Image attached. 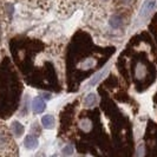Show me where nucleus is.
Segmentation results:
<instances>
[{"label": "nucleus", "mask_w": 157, "mask_h": 157, "mask_svg": "<svg viewBox=\"0 0 157 157\" xmlns=\"http://www.w3.org/2000/svg\"><path fill=\"white\" fill-rule=\"evenodd\" d=\"M155 6H156V1L155 0H147L141 8V13L140 14H141L142 18L149 16L150 13H151V11L155 8Z\"/></svg>", "instance_id": "f257e3e1"}, {"label": "nucleus", "mask_w": 157, "mask_h": 157, "mask_svg": "<svg viewBox=\"0 0 157 157\" xmlns=\"http://www.w3.org/2000/svg\"><path fill=\"white\" fill-rule=\"evenodd\" d=\"M38 144H39L38 140H37L34 136H31V135L26 136L25 140H24V145H25V148H27V149H36V148L38 147Z\"/></svg>", "instance_id": "f03ea898"}, {"label": "nucleus", "mask_w": 157, "mask_h": 157, "mask_svg": "<svg viewBox=\"0 0 157 157\" xmlns=\"http://www.w3.org/2000/svg\"><path fill=\"white\" fill-rule=\"evenodd\" d=\"M45 108H46V104H45L43 98H40V97L34 98V101H33V110H34L36 113H41L43 111L45 110Z\"/></svg>", "instance_id": "7ed1b4c3"}, {"label": "nucleus", "mask_w": 157, "mask_h": 157, "mask_svg": "<svg viewBox=\"0 0 157 157\" xmlns=\"http://www.w3.org/2000/svg\"><path fill=\"white\" fill-rule=\"evenodd\" d=\"M41 124H43L44 128H46V129L52 128V126L55 125V118H53V116H51V115H45L44 117L41 118Z\"/></svg>", "instance_id": "20e7f679"}, {"label": "nucleus", "mask_w": 157, "mask_h": 157, "mask_svg": "<svg viewBox=\"0 0 157 157\" xmlns=\"http://www.w3.org/2000/svg\"><path fill=\"white\" fill-rule=\"evenodd\" d=\"M12 131L16 134V136H20V135L23 134L24 128L19 122H13L12 123Z\"/></svg>", "instance_id": "39448f33"}, {"label": "nucleus", "mask_w": 157, "mask_h": 157, "mask_svg": "<svg viewBox=\"0 0 157 157\" xmlns=\"http://www.w3.org/2000/svg\"><path fill=\"white\" fill-rule=\"evenodd\" d=\"M96 103H97V98H96L94 94H90L86 98H85V102H84V104H85V105H87V106H94Z\"/></svg>", "instance_id": "423d86ee"}, {"label": "nucleus", "mask_w": 157, "mask_h": 157, "mask_svg": "<svg viewBox=\"0 0 157 157\" xmlns=\"http://www.w3.org/2000/svg\"><path fill=\"white\" fill-rule=\"evenodd\" d=\"M121 21H122V19H121V17L119 16H111L110 25H111V27H112V29L118 27V26L121 25Z\"/></svg>", "instance_id": "0eeeda50"}, {"label": "nucleus", "mask_w": 157, "mask_h": 157, "mask_svg": "<svg viewBox=\"0 0 157 157\" xmlns=\"http://www.w3.org/2000/svg\"><path fill=\"white\" fill-rule=\"evenodd\" d=\"M106 71H108V70H104V71H102L101 73H98V75H97V76H96V77H94V78L92 79L91 82H90V85H91V86H94V84L97 83V80H99V79H102L103 77H104V76L106 75Z\"/></svg>", "instance_id": "6e6552de"}, {"label": "nucleus", "mask_w": 157, "mask_h": 157, "mask_svg": "<svg viewBox=\"0 0 157 157\" xmlns=\"http://www.w3.org/2000/svg\"><path fill=\"white\" fill-rule=\"evenodd\" d=\"M63 152H64V154H72V152H73V150H72V148H71V147H66V148L64 149Z\"/></svg>", "instance_id": "1a4fd4ad"}]
</instances>
